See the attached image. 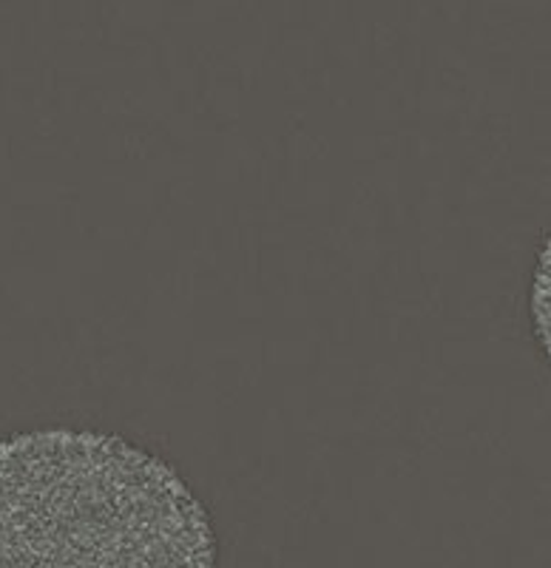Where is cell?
I'll return each instance as SVG.
<instances>
[{
    "label": "cell",
    "mask_w": 551,
    "mask_h": 568,
    "mask_svg": "<svg viewBox=\"0 0 551 568\" xmlns=\"http://www.w3.org/2000/svg\"><path fill=\"white\" fill-rule=\"evenodd\" d=\"M0 568H216V535L169 460L45 426L0 438Z\"/></svg>",
    "instance_id": "6da1fadb"
}]
</instances>
